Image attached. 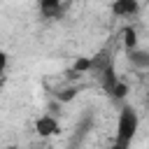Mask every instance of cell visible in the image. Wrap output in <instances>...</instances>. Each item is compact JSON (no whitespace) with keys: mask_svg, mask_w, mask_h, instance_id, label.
Returning a JSON list of instances; mask_svg holds the SVG:
<instances>
[{"mask_svg":"<svg viewBox=\"0 0 149 149\" xmlns=\"http://www.w3.org/2000/svg\"><path fill=\"white\" fill-rule=\"evenodd\" d=\"M140 130V114L133 105H121L119 109V119H116V135H114V144L109 149H130L135 135Z\"/></svg>","mask_w":149,"mask_h":149,"instance_id":"6da1fadb","label":"cell"},{"mask_svg":"<svg viewBox=\"0 0 149 149\" xmlns=\"http://www.w3.org/2000/svg\"><path fill=\"white\" fill-rule=\"evenodd\" d=\"M65 9L68 7L63 0H37V12L42 19H61Z\"/></svg>","mask_w":149,"mask_h":149,"instance_id":"7a4b0ae2","label":"cell"},{"mask_svg":"<svg viewBox=\"0 0 149 149\" xmlns=\"http://www.w3.org/2000/svg\"><path fill=\"white\" fill-rule=\"evenodd\" d=\"M35 130H37L40 137H51V135H58V133H61V123H58L56 116L42 114V116L35 121Z\"/></svg>","mask_w":149,"mask_h":149,"instance_id":"3957f363","label":"cell"},{"mask_svg":"<svg viewBox=\"0 0 149 149\" xmlns=\"http://www.w3.org/2000/svg\"><path fill=\"white\" fill-rule=\"evenodd\" d=\"M112 12H114L116 16L130 19V16H135V14L140 12V5H137V0H116V2L112 5Z\"/></svg>","mask_w":149,"mask_h":149,"instance_id":"277c9868","label":"cell"},{"mask_svg":"<svg viewBox=\"0 0 149 149\" xmlns=\"http://www.w3.org/2000/svg\"><path fill=\"white\" fill-rule=\"evenodd\" d=\"M128 61H130L137 70H149V49H140V47L130 49V51H128Z\"/></svg>","mask_w":149,"mask_h":149,"instance_id":"5b68a950","label":"cell"},{"mask_svg":"<svg viewBox=\"0 0 149 149\" xmlns=\"http://www.w3.org/2000/svg\"><path fill=\"white\" fill-rule=\"evenodd\" d=\"M126 93H128V86H126L123 81H114V84L109 86V95H112V98H116V100H123V98H126Z\"/></svg>","mask_w":149,"mask_h":149,"instance_id":"8992f818","label":"cell"},{"mask_svg":"<svg viewBox=\"0 0 149 149\" xmlns=\"http://www.w3.org/2000/svg\"><path fill=\"white\" fill-rule=\"evenodd\" d=\"M123 35H126V37H123L126 49H128V51H130V49H135V47H137V35H135V30H133V28H128Z\"/></svg>","mask_w":149,"mask_h":149,"instance_id":"52a82bcc","label":"cell"},{"mask_svg":"<svg viewBox=\"0 0 149 149\" xmlns=\"http://www.w3.org/2000/svg\"><path fill=\"white\" fill-rule=\"evenodd\" d=\"M7 65H9V54H7L5 49H0V77L5 74V70H7Z\"/></svg>","mask_w":149,"mask_h":149,"instance_id":"ba28073f","label":"cell"},{"mask_svg":"<svg viewBox=\"0 0 149 149\" xmlns=\"http://www.w3.org/2000/svg\"><path fill=\"white\" fill-rule=\"evenodd\" d=\"M63 2H65V7H70V5H72V2H77V0H63Z\"/></svg>","mask_w":149,"mask_h":149,"instance_id":"9c48e42d","label":"cell"},{"mask_svg":"<svg viewBox=\"0 0 149 149\" xmlns=\"http://www.w3.org/2000/svg\"><path fill=\"white\" fill-rule=\"evenodd\" d=\"M37 149H49V147H37Z\"/></svg>","mask_w":149,"mask_h":149,"instance_id":"30bf717a","label":"cell"},{"mask_svg":"<svg viewBox=\"0 0 149 149\" xmlns=\"http://www.w3.org/2000/svg\"><path fill=\"white\" fill-rule=\"evenodd\" d=\"M2 149H12V147H2Z\"/></svg>","mask_w":149,"mask_h":149,"instance_id":"8fae6325","label":"cell"}]
</instances>
